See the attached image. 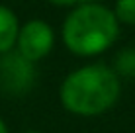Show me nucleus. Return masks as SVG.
<instances>
[{"label": "nucleus", "mask_w": 135, "mask_h": 133, "mask_svg": "<svg viewBox=\"0 0 135 133\" xmlns=\"http://www.w3.org/2000/svg\"><path fill=\"white\" fill-rule=\"evenodd\" d=\"M122 82L114 68L94 63L80 67L67 75L63 80L59 98L67 112L80 117H94L118 102Z\"/></svg>", "instance_id": "nucleus-1"}, {"label": "nucleus", "mask_w": 135, "mask_h": 133, "mask_svg": "<svg viewBox=\"0 0 135 133\" xmlns=\"http://www.w3.org/2000/svg\"><path fill=\"white\" fill-rule=\"evenodd\" d=\"M119 22L110 8L98 2L80 4L63 22V43L78 57H94L115 43Z\"/></svg>", "instance_id": "nucleus-2"}, {"label": "nucleus", "mask_w": 135, "mask_h": 133, "mask_svg": "<svg viewBox=\"0 0 135 133\" xmlns=\"http://www.w3.org/2000/svg\"><path fill=\"white\" fill-rule=\"evenodd\" d=\"M35 63L24 59L16 49L0 55V88L10 96H22L35 82Z\"/></svg>", "instance_id": "nucleus-3"}, {"label": "nucleus", "mask_w": 135, "mask_h": 133, "mask_svg": "<svg viewBox=\"0 0 135 133\" xmlns=\"http://www.w3.org/2000/svg\"><path fill=\"white\" fill-rule=\"evenodd\" d=\"M53 45H55V31L47 22L35 18V20H30L24 26H20L16 51L24 59L31 63L41 61L53 51Z\"/></svg>", "instance_id": "nucleus-4"}, {"label": "nucleus", "mask_w": 135, "mask_h": 133, "mask_svg": "<svg viewBox=\"0 0 135 133\" xmlns=\"http://www.w3.org/2000/svg\"><path fill=\"white\" fill-rule=\"evenodd\" d=\"M18 33H20L18 16L8 6L0 4V55L12 51L16 47Z\"/></svg>", "instance_id": "nucleus-5"}, {"label": "nucleus", "mask_w": 135, "mask_h": 133, "mask_svg": "<svg viewBox=\"0 0 135 133\" xmlns=\"http://www.w3.org/2000/svg\"><path fill=\"white\" fill-rule=\"evenodd\" d=\"M112 12L119 24L135 26V0H118Z\"/></svg>", "instance_id": "nucleus-6"}, {"label": "nucleus", "mask_w": 135, "mask_h": 133, "mask_svg": "<svg viewBox=\"0 0 135 133\" xmlns=\"http://www.w3.org/2000/svg\"><path fill=\"white\" fill-rule=\"evenodd\" d=\"M49 4H53V6H74V4L78 2V0H47Z\"/></svg>", "instance_id": "nucleus-7"}, {"label": "nucleus", "mask_w": 135, "mask_h": 133, "mask_svg": "<svg viewBox=\"0 0 135 133\" xmlns=\"http://www.w3.org/2000/svg\"><path fill=\"white\" fill-rule=\"evenodd\" d=\"M0 133H10V131H8V125L4 123L2 117H0Z\"/></svg>", "instance_id": "nucleus-8"}, {"label": "nucleus", "mask_w": 135, "mask_h": 133, "mask_svg": "<svg viewBox=\"0 0 135 133\" xmlns=\"http://www.w3.org/2000/svg\"><path fill=\"white\" fill-rule=\"evenodd\" d=\"M26 133H41V131H26Z\"/></svg>", "instance_id": "nucleus-9"}]
</instances>
